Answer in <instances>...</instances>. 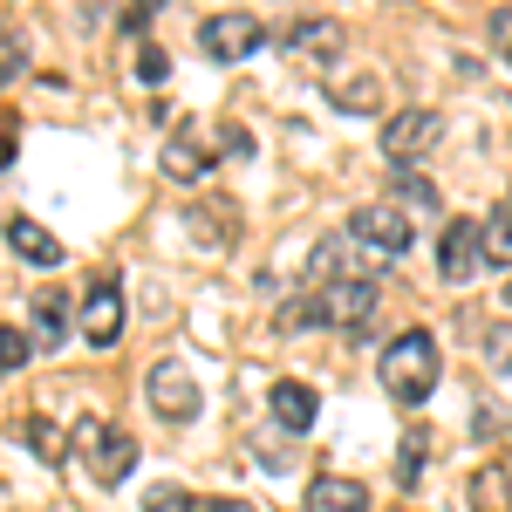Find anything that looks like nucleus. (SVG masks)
<instances>
[{
  "mask_svg": "<svg viewBox=\"0 0 512 512\" xmlns=\"http://www.w3.org/2000/svg\"><path fill=\"white\" fill-rule=\"evenodd\" d=\"M383 390L396 403H410V410L437 390V335L431 328H403L390 349H383Z\"/></svg>",
  "mask_w": 512,
  "mask_h": 512,
  "instance_id": "nucleus-1",
  "label": "nucleus"
},
{
  "mask_svg": "<svg viewBox=\"0 0 512 512\" xmlns=\"http://www.w3.org/2000/svg\"><path fill=\"white\" fill-rule=\"evenodd\" d=\"M76 451L89 458V478H96V485H123V478L137 472V437L117 431L110 417H82L76 424Z\"/></svg>",
  "mask_w": 512,
  "mask_h": 512,
  "instance_id": "nucleus-2",
  "label": "nucleus"
},
{
  "mask_svg": "<svg viewBox=\"0 0 512 512\" xmlns=\"http://www.w3.org/2000/svg\"><path fill=\"white\" fill-rule=\"evenodd\" d=\"M437 137H444V117H437V110H403V117H390V130H383V158H390L396 171H410V164H424L437 151Z\"/></svg>",
  "mask_w": 512,
  "mask_h": 512,
  "instance_id": "nucleus-3",
  "label": "nucleus"
},
{
  "mask_svg": "<svg viewBox=\"0 0 512 512\" xmlns=\"http://www.w3.org/2000/svg\"><path fill=\"white\" fill-rule=\"evenodd\" d=\"M144 390H151V410H158L164 424H192L198 403H205V396H198V376L185 362H171V355L151 362V383H144Z\"/></svg>",
  "mask_w": 512,
  "mask_h": 512,
  "instance_id": "nucleus-4",
  "label": "nucleus"
},
{
  "mask_svg": "<svg viewBox=\"0 0 512 512\" xmlns=\"http://www.w3.org/2000/svg\"><path fill=\"white\" fill-rule=\"evenodd\" d=\"M349 239L369 246L376 267H383V260H403V253H410V219H403L396 205H362V212L349 219Z\"/></svg>",
  "mask_w": 512,
  "mask_h": 512,
  "instance_id": "nucleus-5",
  "label": "nucleus"
},
{
  "mask_svg": "<svg viewBox=\"0 0 512 512\" xmlns=\"http://www.w3.org/2000/svg\"><path fill=\"white\" fill-rule=\"evenodd\" d=\"M437 274L451 280V287L485 274V226L478 219H451L444 226V239H437Z\"/></svg>",
  "mask_w": 512,
  "mask_h": 512,
  "instance_id": "nucleus-6",
  "label": "nucleus"
},
{
  "mask_svg": "<svg viewBox=\"0 0 512 512\" xmlns=\"http://www.w3.org/2000/svg\"><path fill=\"white\" fill-rule=\"evenodd\" d=\"M82 335H89L96 349H117V335H123V287H117V274H96V280H89Z\"/></svg>",
  "mask_w": 512,
  "mask_h": 512,
  "instance_id": "nucleus-7",
  "label": "nucleus"
},
{
  "mask_svg": "<svg viewBox=\"0 0 512 512\" xmlns=\"http://www.w3.org/2000/svg\"><path fill=\"white\" fill-rule=\"evenodd\" d=\"M198 41H205L212 62H246V55L267 41V28H260L253 14H212V21L198 28Z\"/></svg>",
  "mask_w": 512,
  "mask_h": 512,
  "instance_id": "nucleus-8",
  "label": "nucleus"
},
{
  "mask_svg": "<svg viewBox=\"0 0 512 512\" xmlns=\"http://www.w3.org/2000/svg\"><path fill=\"white\" fill-rule=\"evenodd\" d=\"M342 28H335V21H294V28H287V41H280V48H287V62H294V69H328V62H335V55H342Z\"/></svg>",
  "mask_w": 512,
  "mask_h": 512,
  "instance_id": "nucleus-9",
  "label": "nucleus"
},
{
  "mask_svg": "<svg viewBox=\"0 0 512 512\" xmlns=\"http://www.w3.org/2000/svg\"><path fill=\"white\" fill-rule=\"evenodd\" d=\"M321 308L335 328H349V335H369V321H376V280H335L328 294H321Z\"/></svg>",
  "mask_w": 512,
  "mask_h": 512,
  "instance_id": "nucleus-10",
  "label": "nucleus"
},
{
  "mask_svg": "<svg viewBox=\"0 0 512 512\" xmlns=\"http://www.w3.org/2000/svg\"><path fill=\"white\" fill-rule=\"evenodd\" d=\"M7 246H14V260H28V267H41V274H55V267H62V239L48 233L41 219H28V212H14V219H7Z\"/></svg>",
  "mask_w": 512,
  "mask_h": 512,
  "instance_id": "nucleus-11",
  "label": "nucleus"
},
{
  "mask_svg": "<svg viewBox=\"0 0 512 512\" xmlns=\"http://www.w3.org/2000/svg\"><path fill=\"white\" fill-rule=\"evenodd\" d=\"M267 403H274V424H280L287 437L315 431V417H321V396L308 390V383H294V376H280L274 390H267Z\"/></svg>",
  "mask_w": 512,
  "mask_h": 512,
  "instance_id": "nucleus-12",
  "label": "nucleus"
},
{
  "mask_svg": "<svg viewBox=\"0 0 512 512\" xmlns=\"http://www.w3.org/2000/svg\"><path fill=\"white\" fill-rule=\"evenodd\" d=\"M308 512H369V485L362 478H315L308 485Z\"/></svg>",
  "mask_w": 512,
  "mask_h": 512,
  "instance_id": "nucleus-13",
  "label": "nucleus"
},
{
  "mask_svg": "<svg viewBox=\"0 0 512 512\" xmlns=\"http://www.w3.org/2000/svg\"><path fill=\"white\" fill-rule=\"evenodd\" d=\"M465 499H472V512H512V472L506 465H478L465 478Z\"/></svg>",
  "mask_w": 512,
  "mask_h": 512,
  "instance_id": "nucleus-14",
  "label": "nucleus"
},
{
  "mask_svg": "<svg viewBox=\"0 0 512 512\" xmlns=\"http://www.w3.org/2000/svg\"><path fill=\"white\" fill-rule=\"evenodd\" d=\"M192 233L205 239V246H226V239L239 233V219H233V198H198V205H192Z\"/></svg>",
  "mask_w": 512,
  "mask_h": 512,
  "instance_id": "nucleus-15",
  "label": "nucleus"
},
{
  "mask_svg": "<svg viewBox=\"0 0 512 512\" xmlns=\"http://www.w3.org/2000/svg\"><path fill=\"white\" fill-rule=\"evenodd\" d=\"M62 335H69V301L48 287V294H35V342H41V349H55Z\"/></svg>",
  "mask_w": 512,
  "mask_h": 512,
  "instance_id": "nucleus-16",
  "label": "nucleus"
},
{
  "mask_svg": "<svg viewBox=\"0 0 512 512\" xmlns=\"http://www.w3.org/2000/svg\"><path fill=\"white\" fill-rule=\"evenodd\" d=\"M342 253H349V233H328V239L315 246V260H308V280H315L321 294L342 280Z\"/></svg>",
  "mask_w": 512,
  "mask_h": 512,
  "instance_id": "nucleus-17",
  "label": "nucleus"
},
{
  "mask_svg": "<svg viewBox=\"0 0 512 512\" xmlns=\"http://www.w3.org/2000/svg\"><path fill=\"white\" fill-rule=\"evenodd\" d=\"M212 158H219V151H205L198 137H171V151H164V171H171V178H198V171H205Z\"/></svg>",
  "mask_w": 512,
  "mask_h": 512,
  "instance_id": "nucleus-18",
  "label": "nucleus"
},
{
  "mask_svg": "<svg viewBox=\"0 0 512 512\" xmlns=\"http://www.w3.org/2000/svg\"><path fill=\"white\" fill-rule=\"evenodd\" d=\"M376 103H383V82H376V76H355V82L335 89V110H342V117H369Z\"/></svg>",
  "mask_w": 512,
  "mask_h": 512,
  "instance_id": "nucleus-19",
  "label": "nucleus"
},
{
  "mask_svg": "<svg viewBox=\"0 0 512 512\" xmlns=\"http://www.w3.org/2000/svg\"><path fill=\"white\" fill-rule=\"evenodd\" d=\"M485 267H512V205L485 219Z\"/></svg>",
  "mask_w": 512,
  "mask_h": 512,
  "instance_id": "nucleus-20",
  "label": "nucleus"
},
{
  "mask_svg": "<svg viewBox=\"0 0 512 512\" xmlns=\"http://www.w3.org/2000/svg\"><path fill=\"white\" fill-rule=\"evenodd\" d=\"M396 485L410 492V485H424V431L410 424V437H403V451H396Z\"/></svg>",
  "mask_w": 512,
  "mask_h": 512,
  "instance_id": "nucleus-21",
  "label": "nucleus"
},
{
  "mask_svg": "<svg viewBox=\"0 0 512 512\" xmlns=\"http://www.w3.org/2000/svg\"><path fill=\"white\" fill-rule=\"evenodd\" d=\"M328 308H321V294H294L287 308H280V328H321Z\"/></svg>",
  "mask_w": 512,
  "mask_h": 512,
  "instance_id": "nucleus-22",
  "label": "nucleus"
},
{
  "mask_svg": "<svg viewBox=\"0 0 512 512\" xmlns=\"http://www.w3.org/2000/svg\"><path fill=\"white\" fill-rule=\"evenodd\" d=\"M144 512H198V499L185 485H151V492H144Z\"/></svg>",
  "mask_w": 512,
  "mask_h": 512,
  "instance_id": "nucleus-23",
  "label": "nucleus"
},
{
  "mask_svg": "<svg viewBox=\"0 0 512 512\" xmlns=\"http://www.w3.org/2000/svg\"><path fill=\"white\" fill-rule=\"evenodd\" d=\"M485 362H492L499 376H512V321H499V328H485Z\"/></svg>",
  "mask_w": 512,
  "mask_h": 512,
  "instance_id": "nucleus-24",
  "label": "nucleus"
},
{
  "mask_svg": "<svg viewBox=\"0 0 512 512\" xmlns=\"http://www.w3.org/2000/svg\"><path fill=\"white\" fill-rule=\"evenodd\" d=\"M28 444H35V458H48V465L62 458V431H55L48 417H28Z\"/></svg>",
  "mask_w": 512,
  "mask_h": 512,
  "instance_id": "nucleus-25",
  "label": "nucleus"
},
{
  "mask_svg": "<svg viewBox=\"0 0 512 512\" xmlns=\"http://www.w3.org/2000/svg\"><path fill=\"white\" fill-rule=\"evenodd\" d=\"M28 355H35V342H28L21 328H0V376H7V369H21Z\"/></svg>",
  "mask_w": 512,
  "mask_h": 512,
  "instance_id": "nucleus-26",
  "label": "nucleus"
},
{
  "mask_svg": "<svg viewBox=\"0 0 512 512\" xmlns=\"http://www.w3.org/2000/svg\"><path fill=\"white\" fill-rule=\"evenodd\" d=\"M137 76L151 82V89H158L164 76H171V55H164V48H151V41H144V48H137Z\"/></svg>",
  "mask_w": 512,
  "mask_h": 512,
  "instance_id": "nucleus-27",
  "label": "nucleus"
},
{
  "mask_svg": "<svg viewBox=\"0 0 512 512\" xmlns=\"http://www.w3.org/2000/svg\"><path fill=\"white\" fill-rule=\"evenodd\" d=\"M14 151H21V123H14V117H0V171L14 164Z\"/></svg>",
  "mask_w": 512,
  "mask_h": 512,
  "instance_id": "nucleus-28",
  "label": "nucleus"
},
{
  "mask_svg": "<svg viewBox=\"0 0 512 512\" xmlns=\"http://www.w3.org/2000/svg\"><path fill=\"white\" fill-rule=\"evenodd\" d=\"M403 198H410V205H437L431 178H417V171H403Z\"/></svg>",
  "mask_w": 512,
  "mask_h": 512,
  "instance_id": "nucleus-29",
  "label": "nucleus"
},
{
  "mask_svg": "<svg viewBox=\"0 0 512 512\" xmlns=\"http://www.w3.org/2000/svg\"><path fill=\"white\" fill-rule=\"evenodd\" d=\"M506 431V424H499V410H492V403H478L472 410V437H499Z\"/></svg>",
  "mask_w": 512,
  "mask_h": 512,
  "instance_id": "nucleus-30",
  "label": "nucleus"
},
{
  "mask_svg": "<svg viewBox=\"0 0 512 512\" xmlns=\"http://www.w3.org/2000/svg\"><path fill=\"white\" fill-rule=\"evenodd\" d=\"M198 512H253L246 499H198Z\"/></svg>",
  "mask_w": 512,
  "mask_h": 512,
  "instance_id": "nucleus-31",
  "label": "nucleus"
},
{
  "mask_svg": "<svg viewBox=\"0 0 512 512\" xmlns=\"http://www.w3.org/2000/svg\"><path fill=\"white\" fill-rule=\"evenodd\" d=\"M7 41V35H0ZM14 62H21V55H14V48H0V76H14Z\"/></svg>",
  "mask_w": 512,
  "mask_h": 512,
  "instance_id": "nucleus-32",
  "label": "nucleus"
},
{
  "mask_svg": "<svg viewBox=\"0 0 512 512\" xmlns=\"http://www.w3.org/2000/svg\"><path fill=\"white\" fill-rule=\"evenodd\" d=\"M499 55H506V69H512V35H506V48H499Z\"/></svg>",
  "mask_w": 512,
  "mask_h": 512,
  "instance_id": "nucleus-33",
  "label": "nucleus"
},
{
  "mask_svg": "<svg viewBox=\"0 0 512 512\" xmlns=\"http://www.w3.org/2000/svg\"><path fill=\"white\" fill-rule=\"evenodd\" d=\"M506 315H512V280H506Z\"/></svg>",
  "mask_w": 512,
  "mask_h": 512,
  "instance_id": "nucleus-34",
  "label": "nucleus"
}]
</instances>
